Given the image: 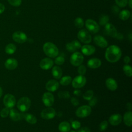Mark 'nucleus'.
<instances>
[{"label": "nucleus", "instance_id": "2eb2a0df", "mask_svg": "<svg viewBox=\"0 0 132 132\" xmlns=\"http://www.w3.org/2000/svg\"><path fill=\"white\" fill-rule=\"evenodd\" d=\"M54 64L53 61L49 58H45L40 62V67L43 70H48L51 68Z\"/></svg>", "mask_w": 132, "mask_h": 132}, {"label": "nucleus", "instance_id": "72a5a7b5", "mask_svg": "<svg viewBox=\"0 0 132 132\" xmlns=\"http://www.w3.org/2000/svg\"><path fill=\"white\" fill-rule=\"evenodd\" d=\"M93 92L92 90H89L87 91L86 92H85L83 94V98L86 100H90L93 97Z\"/></svg>", "mask_w": 132, "mask_h": 132}, {"label": "nucleus", "instance_id": "ea45409f", "mask_svg": "<svg viewBox=\"0 0 132 132\" xmlns=\"http://www.w3.org/2000/svg\"><path fill=\"white\" fill-rule=\"evenodd\" d=\"M9 4L15 7L19 6L22 3V0H8Z\"/></svg>", "mask_w": 132, "mask_h": 132}, {"label": "nucleus", "instance_id": "7ed1b4c3", "mask_svg": "<svg viewBox=\"0 0 132 132\" xmlns=\"http://www.w3.org/2000/svg\"><path fill=\"white\" fill-rule=\"evenodd\" d=\"M31 105L30 100L26 96H24L19 99L17 103V107L22 112L27 111Z\"/></svg>", "mask_w": 132, "mask_h": 132}, {"label": "nucleus", "instance_id": "58836bf2", "mask_svg": "<svg viewBox=\"0 0 132 132\" xmlns=\"http://www.w3.org/2000/svg\"><path fill=\"white\" fill-rule=\"evenodd\" d=\"M108 127V122L106 121H102L99 126V129L101 131H104Z\"/></svg>", "mask_w": 132, "mask_h": 132}, {"label": "nucleus", "instance_id": "5fc2aeb1", "mask_svg": "<svg viewBox=\"0 0 132 132\" xmlns=\"http://www.w3.org/2000/svg\"><path fill=\"white\" fill-rule=\"evenodd\" d=\"M2 95H3V90H2V88L0 87V98L1 97Z\"/></svg>", "mask_w": 132, "mask_h": 132}, {"label": "nucleus", "instance_id": "2f4dec72", "mask_svg": "<svg viewBox=\"0 0 132 132\" xmlns=\"http://www.w3.org/2000/svg\"><path fill=\"white\" fill-rule=\"evenodd\" d=\"M74 23L75 26L78 28H82L84 25V22L83 19L79 17H78L75 19V20H74Z\"/></svg>", "mask_w": 132, "mask_h": 132}, {"label": "nucleus", "instance_id": "e433bc0d", "mask_svg": "<svg viewBox=\"0 0 132 132\" xmlns=\"http://www.w3.org/2000/svg\"><path fill=\"white\" fill-rule=\"evenodd\" d=\"M58 96L60 98H68L70 97L69 92L68 91H59L58 93Z\"/></svg>", "mask_w": 132, "mask_h": 132}, {"label": "nucleus", "instance_id": "a19ab883", "mask_svg": "<svg viewBox=\"0 0 132 132\" xmlns=\"http://www.w3.org/2000/svg\"><path fill=\"white\" fill-rule=\"evenodd\" d=\"M78 72L80 75H84L86 72V68L84 65H80L78 68Z\"/></svg>", "mask_w": 132, "mask_h": 132}, {"label": "nucleus", "instance_id": "6ab92c4d", "mask_svg": "<svg viewBox=\"0 0 132 132\" xmlns=\"http://www.w3.org/2000/svg\"><path fill=\"white\" fill-rule=\"evenodd\" d=\"M122 119V116L120 114H114L109 117V122L112 125L116 126L121 123Z\"/></svg>", "mask_w": 132, "mask_h": 132}, {"label": "nucleus", "instance_id": "cd10ccee", "mask_svg": "<svg viewBox=\"0 0 132 132\" xmlns=\"http://www.w3.org/2000/svg\"><path fill=\"white\" fill-rule=\"evenodd\" d=\"M16 47L15 45L13 43H9L5 47V52L8 54H12L16 51Z\"/></svg>", "mask_w": 132, "mask_h": 132}, {"label": "nucleus", "instance_id": "c9c22d12", "mask_svg": "<svg viewBox=\"0 0 132 132\" xmlns=\"http://www.w3.org/2000/svg\"><path fill=\"white\" fill-rule=\"evenodd\" d=\"M116 4L120 7H125L128 3V0H114Z\"/></svg>", "mask_w": 132, "mask_h": 132}, {"label": "nucleus", "instance_id": "37998d69", "mask_svg": "<svg viewBox=\"0 0 132 132\" xmlns=\"http://www.w3.org/2000/svg\"><path fill=\"white\" fill-rule=\"evenodd\" d=\"M111 10L113 13L118 14L120 12V8L118 6L114 5L111 7Z\"/></svg>", "mask_w": 132, "mask_h": 132}, {"label": "nucleus", "instance_id": "a211bd4d", "mask_svg": "<svg viewBox=\"0 0 132 132\" xmlns=\"http://www.w3.org/2000/svg\"><path fill=\"white\" fill-rule=\"evenodd\" d=\"M59 82L56 80L51 79L47 81L45 85L46 89L51 92H54L57 90L59 87Z\"/></svg>", "mask_w": 132, "mask_h": 132}, {"label": "nucleus", "instance_id": "603ef678", "mask_svg": "<svg viewBox=\"0 0 132 132\" xmlns=\"http://www.w3.org/2000/svg\"><path fill=\"white\" fill-rule=\"evenodd\" d=\"M126 107L128 109L130 110L131 109V104L129 103H128L126 105Z\"/></svg>", "mask_w": 132, "mask_h": 132}, {"label": "nucleus", "instance_id": "4be33fe9", "mask_svg": "<svg viewBox=\"0 0 132 132\" xmlns=\"http://www.w3.org/2000/svg\"><path fill=\"white\" fill-rule=\"evenodd\" d=\"M9 114L10 118L13 121H20L22 118V115L20 114V113H19L16 110L13 108L9 110Z\"/></svg>", "mask_w": 132, "mask_h": 132}, {"label": "nucleus", "instance_id": "473e14b6", "mask_svg": "<svg viewBox=\"0 0 132 132\" xmlns=\"http://www.w3.org/2000/svg\"><path fill=\"white\" fill-rule=\"evenodd\" d=\"M123 70L124 73L128 77H131L132 75L131 68L130 65L128 64H125L123 67Z\"/></svg>", "mask_w": 132, "mask_h": 132}, {"label": "nucleus", "instance_id": "bb28decb", "mask_svg": "<svg viewBox=\"0 0 132 132\" xmlns=\"http://www.w3.org/2000/svg\"><path fill=\"white\" fill-rule=\"evenodd\" d=\"M131 117H132V112L129 111L125 112L124 115L123 119L125 124L128 126H131L132 122H131Z\"/></svg>", "mask_w": 132, "mask_h": 132}, {"label": "nucleus", "instance_id": "f8f14e48", "mask_svg": "<svg viewBox=\"0 0 132 132\" xmlns=\"http://www.w3.org/2000/svg\"><path fill=\"white\" fill-rule=\"evenodd\" d=\"M42 101L44 105L47 107L52 106L54 103V97L50 92H45L42 96Z\"/></svg>", "mask_w": 132, "mask_h": 132}, {"label": "nucleus", "instance_id": "49530a36", "mask_svg": "<svg viewBox=\"0 0 132 132\" xmlns=\"http://www.w3.org/2000/svg\"><path fill=\"white\" fill-rule=\"evenodd\" d=\"M71 103H72V104L74 105V106H77L79 104L78 101L75 97H72L71 98Z\"/></svg>", "mask_w": 132, "mask_h": 132}, {"label": "nucleus", "instance_id": "b1692460", "mask_svg": "<svg viewBox=\"0 0 132 132\" xmlns=\"http://www.w3.org/2000/svg\"><path fill=\"white\" fill-rule=\"evenodd\" d=\"M53 76L56 79H59L62 75V69L58 66H54L52 71Z\"/></svg>", "mask_w": 132, "mask_h": 132}, {"label": "nucleus", "instance_id": "393cba45", "mask_svg": "<svg viewBox=\"0 0 132 132\" xmlns=\"http://www.w3.org/2000/svg\"><path fill=\"white\" fill-rule=\"evenodd\" d=\"M24 119L29 123L34 124L37 122V119L35 116L30 113H25L22 115Z\"/></svg>", "mask_w": 132, "mask_h": 132}, {"label": "nucleus", "instance_id": "c756f323", "mask_svg": "<svg viewBox=\"0 0 132 132\" xmlns=\"http://www.w3.org/2000/svg\"><path fill=\"white\" fill-rule=\"evenodd\" d=\"M109 20V19L108 15L106 14H102L99 18V24L102 26L105 25L108 23Z\"/></svg>", "mask_w": 132, "mask_h": 132}, {"label": "nucleus", "instance_id": "f257e3e1", "mask_svg": "<svg viewBox=\"0 0 132 132\" xmlns=\"http://www.w3.org/2000/svg\"><path fill=\"white\" fill-rule=\"evenodd\" d=\"M121 50L119 47L115 45L109 46L105 52V58L110 62H116L121 58Z\"/></svg>", "mask_w": 132, "mask_h": 132}, {"label": "nucleus", "instance_id": "39448f33", "mask_svg": "<svg viewBox=\"0 0 132 132\" xmlns=\"http://www.w3.org/2000/svg\"><path fill=\"white\" fill-rule=\"evenodd\" d=\"M91 112L90 106L87 105L81 106L77 108L76 111V115L79 118H85L88 117Z\"/></svg>", "mask_w": 132, "mask_h": 132}, {"label": "nucleus", "instance_id": "0eeeda50", "mask_svg": "<svg viewBox=\"0 0 132 132\" xmlns=\"http://www.w3.org/2000/svg\"><path fill=\"white\" fill-rule=\"evenodd\" d=\"M84 60L82 55L79 52H74L71 56L70 61L71 63L74 66H79L81 65Z\"/></svg>", "mask_w": 132, "mask_h": 132}, {"label": "nucleus", "instance_id": "c03bdc74", "mask_svg": "<svg viewBox=\"0 0 132 132\" xmlns=\"http://www.w3.org/2000/svg\"><path fill=\"white\" fill-rule=\"evenodd\" d=\"M97 98L96 97H94V98H92L91 99H90L89 100V104L90 106H95V105L96 104V102H97Z\"/></svg>", "mask_w": 132, "mask_h": 132}, {"label": "nucleus", "instance_id": "9b49d317", "mask_svg": "<svg viewBox=\"0 0 132 132\" xmlns=\"http://www.w3.org/2000/svg\"><path fill=\"white\" fill-rule=\"evenodd\" d=\"M13 40L19 43H23L27 40V36L22 31H17L12 34Z\"/></svg>", "mask_w": 132, "mask_h": 132}, {"label": "nucleus", "instance_id": "09e8293b", "mask_svg": "<svg viewBox=\"0 0 132 132\" xmlns=\"http://www.w3.org/2000/svg\"><path fill=\"white\" fill-rule=\"evenodd\" d=\"M73 94L76 96H80L81 94V91L79 90H75L73 92Z\"/></svg>", "mask_w": 132, "mask_h": 132}, {"label": "nucleus", "instance_id": "a878e982", "mask_svg": "<svg viewBox=\"0 0 132 132\" xmlns=\"http://www.w3.org/2000/svg\"><path fill=\"white\" fill-rule=\"evenodd\" d=\"M58 128L61 132H68L71 128L70 124L66 121L62 122L59 125Z\"/></svg>", "mask_w": 132, "mask_h": 132}, {"label": "nucleus", "instance_id": "8fccbe9b", "mask_svg": "<svg viewBox=\"0 0 132 132\" xmlns=\"http://www.w3.org/2000/svg\"><path fill=\"white\" fill-rule=\"evenodd\" d=\"M116 38L119 40H121L123 38V35L121 33H117V36L116 37Z\"/></svg>", "mask_w": 132, "mask_h": 132}, {"label": "nucleus", "instance_id": "79ce46f5", "mask_svg": "<svg viewBox=\"0 0 132 132\" xmlns=\"http://www.w3.org/2000/svg\"><path fill=\"white\" fill-rule=\"evenodd\" d=\"M71 125L73 128L77 129L80 127V123L78 121H73L72 122Z\"/></svg>", "mask_w": 132, "mask_h": 132}, {"label": "nucleus", "instance_id": "6e6552de", "mask_svg": "<svg viewBox=\"0 0 132 132\" xmlns=\"http://www.w3.org/2000/svg\"><path fill=\"white\" fill-rule=\"evenodd\" d=\"M86 78L83 75L76 76L72 80V86L74 88H80L84 87L86 83Z\"/></svg>", "mask_w": 132, "mask_h": 132}, {"label": "nucleus", "instance_id": "f704fd0d", "mask_svg": "<svg viewBox=\"0 0 132 132\" xmlns=\"http://www.w3.org/2000/svg\"><path fill=\"white\" fill-rule=\"evenodd\" d=\"M9 113V109L7 107H5L1 110L0 112V116L3 118H6Z\"/></svg>", "mask_w": 132, "mask_h": 132}, {"label": "nucleus", "instance_id": "4c0bfd02", "mask_svg": "<svg viewBox=\"0 0 132 132\" xmlns=\"http://www.w3.org/2000/svg\"><path fill=\"white\" fill-rule=\"evenodd\" d=\"M64 62V58L63 56H59L56 58L55 59V63L58 65H62Z\"/></svg>", "mask_w": 132, "mask_h": 132}, {"label": "nucleus", "instance_id": "c85d7f7f", "mask_svg": "<svg viewBox=\"0 0 132 132\" xmlns=\"http://www.w3.org/2000/svg\"><path fill=\"white\" fill-rule=\"evenodd\" d=\"M130 15V12L128 10H123L119 13V18L123 21L127 20Z\"/></svg>", "mask_w": 132, "mask_h": 132}, {"label": "nucleus", "instance_id": "f03ea898", "mask_svg": "<svg viewBox=\"0 0 132 132\" xmlns=\"http://www.w3.org/2000/svg\"><path fill=\"white\" fill-rule=\"evenodd\" d=\"M43 50L45 55L51 58L57 57L59 54L58 48L52 42H48L44 44Z\"/></svg>", "mask_w": 132, "mask_h": 132}, {"label": "nucleus", "instance_id": "4468645a", "mask_svg": "<svg viewBox=\"0 0 132 132\" xmlns=\"http://www.w3.org/2000/svg\"><path fill=\"white\" fill-rule=\"evenodd\" d=\"M93 41L94 43L102 48H104L107 46L108 42L107 40L102 36L100 35H97L94 37Z\"/></svg>", "mask_w": 132, "mask_h": 132}, {"label": "nucleus", "instance_id": "ddd939ff", "mask_svg": "<svg viewBox=\"0 0 132 132\" xmlns=\"http://www.w3.org/2000/svg\"><path fill=\"white\" fill-rule=\"evenodd\" d=\"M66 49L70 52H74L78 49L80 48L81 44L77 40H73L71 42H68L66 44Z\"/></svg>", "mask_w": 132, "mask_h": 132}, {"label": "nucleus", "instance_id": "aec40b11", "mask_svg": "<svg viewBox=\"0 0 132 132\" xmlns=\"http://www.w3.org/2000/svg\"><path fill=\"white\" fill-rule=\"evenodd\" d=\"M81 51L84 55L89 56L95 52V48L91 45H84L81 47Z\"/></svg>", "mask_w": 132, "mask_h": 132}, {"label": "nucleus", "instance_id": "5701e85b", "mask_svg": "<svg viewBox=\"0 0 132 132\" xmlns=\"http://www.w3.org/2000/svg\"><path fill=\"white\" fill-rule=\"evenodd\" d=\"M106 85L107 88L111 91H114L118 88V84L117 81L112 78H109L106 79Z\"/></svg>", "mask_w": 132, "mask_h": 132}, {"label": "nucleus", "instance_id": "6e6d98bb", "mask_svg": "<svg viewBox=\"0 0 132 132\" xmlns=\"http://www.w3.org/2000/svg\"><path fill=\"white\" fill-rule=\"evenodd\" d=\"M69 132H75V131H74L72 130V131H69Z\"/></svg>", "mask_w": 132, "mask_h": 132}, {"label": "nucleus", "instance_id": "20e7f679", "mask_svg": "<svg viewBox=\"0 0 132 132\" xmlns=\"http://www.w3.org/2000/svg\"><path fill=\"white\" fill-rule=\"evenodd\" d=\"M77 37L78 39L84 43H89L92 40L90 34L88 30L85 29H81L78 31Z\"/></svg>", "mask_w": 132, "mask_h": 132}, {"label": "nucleus", "instance_id": "423d86ee", "mask_svg": "<svg viewBox=\"0 0 132 132\" xmlns=\"http://www.w3.org/2000/svg\"><path fill=\"white\" fill-rule=\"evenodd\" d=\"M85 26L87 30L92 34L97 33L100 29L98 24L92 19H88L85 22Z\"/></svg>", "mask_w": 132, "mask_h": 132}, {"label": "nucleus", "instance_id": "864d4df0", "mask_svg": "<svg viewBox=\"0 0 132 132\" xmlns=\"http://www.w3.org/2000/svg\"><path fill=\"white\" fill-rule=\"evenodd\" d=\"M131 1L132 0H128V5H129V6L130 8H132V3H131Z\"/></svg>", "mask_w": 132, "mask_h": 132}, {"label": "nucleus", "instance_id": "1a4fd4ad", "mask_svg": "<svg viewBox=\"0 0 132 132\" xmlns=\"http://www.w3.org/2000/svg\"><path fill=\"white\" fill-rule=\"evenodd\" d=\"M3 102L6 107L8 108H12L15 105L16 100L13 95L8 93L4 96L3 98Z\"/></svg>", "mask_w": 132, "mask_h": 132}, {"label": "nucleus", "instance_id": "f3484780", "mask_svg": "<svg viewBox=\"0 0 132 132\" xmlns=\"http://www.w3.org/2000/svg\"><path fill=\"white\" fill-rule=\"evenodd\" d=\"M18 65V61L14 58H9L7 59L5 62V68L10 70H14Z\"/></svg>", "mask_w": 132, "mask_h": 132}, {"label": "nucleus", "instance_id": "a18cd8bd", "mask_svg": "<svg viewBox=\"0 0 132 132\" xmlns=\"http://www.w3.org/2000/svg\"><path fill=\"white\" fill-rule=\"evenodd\" d=\"M78 132H90V129L87 127H83L79 129Z\"/></svg>", "mask_w": 132, "mask_h": 132}, {"label": "nucleus", "instance_id": "de8ad7c7", "mask_svg": "<svg viewBox=\"0 0 132 132\" xmlns=\"http://www.w3.org/2000/svg\"><path fill=\"white\" fill-rule=\"evenodd\" d=\"M130 61V58H129V56H125L124 57V62L126 64H128V63H129Z\"/></svg>", "mask_w": 132, "mask_h": 132}, {"label": "nucleus", "instance_id": "412c9836", "mask_svg": "<svg viewBox=\"0 0 132 132\" xmlns=\"http://www.w3.org/2000/svg\"><path fill=\"white\" fill-rule=\"evenodd\" d=\"M102 64L100 59L96 58H93L89 59L87 62L88 67L91 69H96L99 68Z\"/></svg>", "mask_w": 132, "mask_h": 132}, {"label": "nucleus", "instance_id": "dca6fc26", "mask_svg": "<svg viewBox=\"0 0 132 132\" xmlns=\"http://www.w3.org/2000/svg\"><path fill=\"white\" fill-rule=\"evenodd\" d=\"M105 29L106 32L108 36L112 38H116L118 32L116 27L112 24L107 23L105 25Z\"/></svg>", "mask_w": 132, "mask_h": 132}, {"label": "nucleus", "instance_id": "3c124183", "mask_svg": "<svg viewBox=\"0 0 132 132\" xmlns=\"http://www.w3.org/2000/svg\"><path fill=\"white\" fill-rule=\"evenodd\" d=\"M5 10V6L3 4L0 3V14L2 13Z\"/></svg>", "mask_w": 132, "mask_h": 132}, {"label": "nucleus", "instance_id": "7c9ffc66", "mask_svg": "<svg viewBox=\"0 0 132 132\" xmlns=\"http://www.w3.org/2000/svg\"><path fill=\"white\" fill-rule=\"evenodd\" d=\"M72 81V78L70 76H65L60 79V83L63 86H67Z\"/></svg>", "mask_w": 132, "mask_h": 132}, {"label": "nucleus", "instance_id": "9d476101", "mask_svg": "<svg viewBox=\"0 0 132 132\" xmlns=\"http://www.w3.org/2000/svg\"><path fill=\"white\" fill-rule=\"evenodd\" d=\"M56 115V111L55 109L51 107H48L44 109L41 112V117L45 120L52 119Z\"/></svg>", "mask_w": 132, "mask_h": 132}]
</instances>
